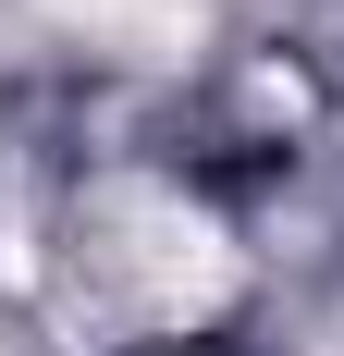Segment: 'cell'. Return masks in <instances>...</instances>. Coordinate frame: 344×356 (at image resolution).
Returning a JSON list of instances; mask_svg holds the SVG:
<instances>
[{
    "label": "cell",
    "instance_id": "1",
    "mask_svg": "<svg viewBox=\"0 0 344 356\" xmlns=\"http://www.w3.org/2000/svg\"><path fill=\"white\" fill-rule=\"evenodd\" d=\"M74 25H99V37H123V49H172V37L197 25V0H62Z\"/></svg>",
    "mask_w": 344,
    "mask_h": 356
}]
</instances>
